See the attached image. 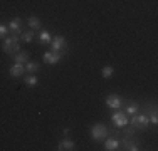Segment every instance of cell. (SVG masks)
<instances>
[{"label":"cell","instance_id":"1","mask_svg":"<svg viewBox=\"0 0 158 151\" xmlns=\"http://www.w3.org/2000/svg\"><path fill=\"white\" fill-rule=\"evenodd\" d=\"M128 124H131L133 129H146L150 126V119L146 114H133V118L130 119Z\"/></svg>","mask_w":158,"mask_h":151},{"label":"cell","instance_id":"2","mask_svg":"<svg viewBox=\"0 0 158 151\" xmlns=\"http://www.w3.org/2000/svg\"><path fill=\"white\" fill-rule=\"evenodd\" d=\"M19 49H20V44H19V37L17 35H12V37H9V39L3 40V52L14 55L15 52H19Z\"/></svg>","mask_w":158,"mask_h":151},{"label":"cell","instance_id":"3","mask_svg":"<svg viewBox=\"0 0 158 151\" xmlns=\"http://www.w3.org/2000/svg\"><path fill=\"white\" fill-rule=\"evenodd\" d=\"M106 136H108V128L104 124H94L91 128V138L94 141H103V139H106Z\"/></svg>","mask_w":158,"mask_h":151},{"label":"cell","instance_id":"4","mask_svg":"<svg viewBox=\"0 0 158 151\" xmlns=\"http://www.w3.org/2000/svg\"><path fill=\"white\" fill-rule=\"evenodd\" d=\"M111 121L116 128H126L128 123H130V119L126 118V112H114L111 116Z\"/></svg>","mask_w":158,"mask_h":151},{"label":"cell","instance_id":"5","mask_svg":"<svg viewBox=\"0 0 158 151\" xmlns=\"http://www.w3.org/2000/svg\"><path fill=\"white\" fill-rule=\"evenodd\" d=\"M62 57H64V52H46V54L42 55L44 62H46V64H51V66L57 64Z\"/></svg>","mask_w":158,"mask_h":151},{"label":"cell","instance_id":"6","mask_svg":"<svg viewBox=\"0 0 158 151\" xmlns=\"http://www.w3.org/2000/svg\"><path fill=\"white\" fill-rule=\"evenodd\" d=\"M51 45H52V51L54 52H64L66 51V39L62 35H56L51 40Z\"/></svg>","mask_w":158,"mask_h":151},{"label":"cell","instance_id":"7","mask_svg":"<svg viewBox=\"0 0 158 151\" xmlns=\"http://www.w3.org/2000/svg\"><path fill=\"white\" fill-rule=\"evenodd\" d=\"M106 106L113 111H118L119 108H121V97H118L116 94H111V96L106 97Z\"/></svg>","mask_w":158,"mask_h":151},{"label":"cell","instance_id":"8","mask_svg":"<svg viewBox=\"0 0 158 151\" xmlns=\"http://www.w3.org/2000/svg\"><path fill=\"white\" fill-rule=\"evenodd\" d=\"M9 29L14 32V35H19V34L22 32V20L20 18H12V20L9 22Z\"/></svg>","mask_w":158,"mask_h":151},{"label":"cell","instance_id":"9","mask_svg":"<svg viewBox=\"0 0 158 151\" xmlns=\"http://www.w3.org/2000/svg\"><path fill=\"white\" fill-rule=\"evenodd\" d=\"M10 76H12V77H20L22 74L25 72V67H24V64H19V62H15L14 64L12 67H10Z\"/></svg>","mask_w":158,"mask_h":151},{"label":"cell","instance_id":"10","mask_svg":"<svg viewBox=\"0 0 158 151\" xmlns=\"http://www.w3.org/2000/svg\"><path fill=\"white\" fill-rule=\"evenodd\" d=\"M119 139H116V138H108L106 141H104V149L106 151H114V149H118L119 148Z\"/></svg>","mask_w":158,"mask_h":151},{"label":"cell","instance_id":"11","mask_svg":"<svg viewBox=\"0 0 158 151\" xmlns=\"http://www.w3.org/2000/svg\"><path fill=\"white\" fill-rule=\"evenodd\" d=\"M76 148V145H74V141H71L69 138H66V139H62L61 143H59V148L57 149H61V151H71V149H74Z\"/></svg>","mask_w":158,"mask_h":151},{"label":"cell","instance_id":"12","mask_svg":"<svg viewBox=\"0 0 158 151\" xmlns=\"http://www.w3.org/2000/svg\"><path fill=\"white\" fill-rule=\"evenodd\" d=\"M123 146H125L126 149H130V151H138L140 148H138V143H135V141H130V138H126L123 139Z\"/></svg>","mask_w":158,"mask_h":151},{"label":"cell","instance_id":"13","mask_svg":"<svg viewBox=\"0 0 158 151\" xmlns=\"http://www.w3.org/2000/svg\"><path fill=\"white\" fill-rule=\"evenodd\" d=\"M51 40H52V37H51V34L49 32H39V42L42 44V45H47V44H51Z\"/></svg>","mask_w":158,"mask_h":151},{"label":"cell","instance_id":"14","mask_svg":"<svg viewBox=\"0 0 158 151\" xmlns=\"http://www.w3.org/2000/svg\"><path fill=\"white\" fill-rule=\"evenodd\" d=\"M24 67H25V71H27L29 74H35L37 71H39V64H37V62H29V60H27Z\"/></svg>","mask_w":158,"mask_h":151},{"label":"cell","instance_id":"15","mask_svg":"<svg viewBox=\"0 0 158 151\" xmlns=\"http://www.w3.org/2000/svg\"><path fill=\"white\" fill-rule=\"evenodd\" d=\"M138 109H140V104H138V103H128L125 112H126V114L133 116V114H136V112H138Z\"/></svg>","mask_w":158,"mask_h":151},{"label":"cell","instance_id":"16","mask_svg":"<svg viewBox=\"0 0 158 151\" xmlns=\"http://www.w3.org/2000/svg\"><path fill=\"white\" fill-rule=\"evenodd\" d=\"M14 60L19 62V64H25L29 60V54H27V52H19V54L14 55Z\"/></svg>","mask_w":158,"mask_h":151},{"label":"cell","instance_id":"17","mask_svg":"<svg viewBox=\"0 0 158 151\" xmlns=\"http://www.w3.org/2000/svg\"><path fill=\"white\" fill-rule=\"evenodd\" d=\"M37 82H39V79H37L34 74H31V76H27V77H25V84H27L29 88H35Z\"/></svg>","mask_w":158,"mask_h":151},{"label":"cell","instance_id":"18","mask_svg":"<svg viewBox=\"0 0 158 151\" xmlns=\"http://www.w3.org/2000/svg\"><path fill=\"white\" fill-rule=\"evenodd\" d=\"M113 72H114V71H113L111 66H104V67H103V72H101V74H103L104 79H110L111 76H113Z\"/></svg>","mask_w":158,"mask_h":151},{"label":"cell","instance_id":"19","mask_svg":"<svg viewBox=\"0 0 158 151\" xmlns=\"http://www.w3.org/2000/svg\"><path fill=\"white\" fill-rule=\"evenodd\" d=\"M29 27L39 29V27H40V20H39L37 17H29Z\"/></svg>","mask_w":158,"mask_h":151},{"label":"cell","instance_id":"20","mask_svg":"<svg viewBox=\"0 0 158 151\" xmlns=\"http://www.w3.org/2000/svg\"><path fill=\"white\" fill-rule=\"evenodd\" d=\"M32 39H34V32L32 30H29V32H24L22 34V40H24V42H32Z\"/></svg>","mask_w":158,"mask_h":151},{"label":"cell","instance_id":"21","mask_svg":"<svg viewBox=\"0 0 158 151\" xmlns=\"http://www.w3.org/2000/svg\"><path fill=\"white\" fill-rule=\"evenodd\" d=\"M150 124H153V126H156L158 123V116H156V109H152V114H150Z\"/></svg>","mask_w":158,"mask_h":151},{"label":"cell","instance_id":"22","mask_svg":"<svg viewBox=\"0 0 158 151\" xmlns=\"http://www.w3.org/2000/svg\"><path fill=\"white\" fill-rule=\"evenodd\" d=\"M7 30H9V27H7V25H3V24H0V39H3V37H5V34H7Z\"/></svg>","mask_w":158,"mask_h":151}]
</instances>
